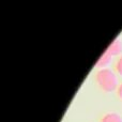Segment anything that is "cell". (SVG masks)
Wrapping results in <instances>:
<instances>
[{
  "instance_id": "8992f818",
  "label": "cell",
  "mask_w": 122,
  "mask_h": 122,
  "mask_svg": "<svg viewBox=\"0 0 122 122\" xmlns=\"http://www.w3.org/2000/svg\"><path fill=\"white\" fill-rule=\"evenodd\" d=\"M116 95H117V97H118L119 100H121V101H122V81L119 82L118 87H117V89H116Z\"/></svg>"
},
{
  "instance_id": "7a4b0ae2",
  "label": "cell",
  "mask_w": 122,
  "mask_h": 122,
  "mask_svg": "<svg viewBox=\"0 0 122 122\" xmlns=\"http://www.w3.org/2000/svg\"><path fill=\"white\" fill-rule=\"evenodd\" d=\"M97 122H122V115L117 112H105L100 116Z\"/></svg>"
},
{
  "instance_id": "3957f363",
  "label": "cell",
  "mask_w": 122,
  "mask_h": 122,
  "mask_svg": "<svg viewBox=\"0 0 122 122\" xmlns=\"http://www.w3.org/2000/svg\"><path fill=\"white\" fill-rule=\"evenodd\" d=\"M106 51L110 54V55L114 57V56H120L122 55V41L120 39H116L114 42H112V44L107 47Z\"/></svg>"
},
{
  "instance_id": "5b68a950",
  "label": "cell",
  "mask_w": 122,
  "mask_h": 122,
  "mask_svg": "<svg viewBox=\"0 0 122 122\" xmlns=\"http://www.w3.org/2000/svg\"><path fill=\"white\" fill-rule=\"evenodd\" d=\"M114 71L116 72L118 75L122 76V55H120L116 59L114 63Z\"/></svg>"
},
{
  "instance_id": "277c9868",
  "label": "cell",
  "mask_w": 122,
  "mask_h": 122,
  "mask_svg": "<svg viewBox=\"0 0 122 122\" xmlns=\"http://www.w3.org/2000/svg\"><path fill=\"white\" fill-rule=\"evenodd\" d=\"M112 60V56L110 55L108 51H104L101 55L100 59L97 60L95 66H97V69H105V67H108V65L110 64Z\"/></svg>"
},
{
  "instance_id": "6da1fadb",
  "label": "cell",
  "mask_w": 122,
  "mask_h": 122,
  "mask_svg": "<svg viewBox=\"0 0 122 122\" xmlns=\"http://www.w3.org/2000/svg\"><path fill=\"white\" fill-rule=\"evenodd\" d=\"M94 82L97 88L104 93L116 92L119 85L117 73L109 67L97 69L94 74Z\"/></svg>"
}]
</instances>
